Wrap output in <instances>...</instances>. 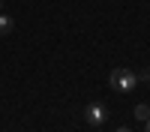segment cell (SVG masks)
Instances as JSON below:
<instances>
[{
  "instance_id": "obj_1",
  "label": "cell",
  "mask_w": 150,
  "mask_h": 132,
  "mask_svg": "<svg viewBox=\"0 0 150 132\" xmlns=\"http://www.w3.org/2000/svg\"><path fill=\"white\" fill-rule=\"evenodd\" d=\"M108 84H111V90H117V93H129V90L138 87V72L120 66V69H114L108 75Z\"/></svg>"
},
{
  "instance_id": "obj_2",
  "label": "cell",
  "mask_w": 150,
  "mask_h": 132,
  "mask_svg": "<svg viewBox=\"0 0 150 132\" xmlns=\"http://www.w3.org/2000/svg\"><path fill=\"white\" fill-rule=\"evenodd\" d=\"M84 120H87L90 126H102L105 120H108V108H105L102 102H90V105L84 108Z\"/></svg>"
},
{
  "instance_id": "obj_3",
  "label": "cell",
  "mask_w": 150,
  "mask_h": 132,
  "mask_svg": "<svg viewBox=\"0 0 150 132\" xmlns=\"http://www.w3.org/2000/svg\"><path fill=\"white\" fill-rule=\"evenodd\" d=\"M12 30H15V21H12L9 15H3V12H0V36H9Z\"/></svg>"
},
{
  "instance_id": "obj_4",
  "label": "cell",
  "mask_w": 150,
  "mask_h": 132,
  "mask_svg": "<svg viewBox=\"0 0 150 132\" xmlns=\"http://www.w3.org/2000/svg\"><path fill=\"white\" fill-rule=\"evenodd\" d=\"M135 117H138L141 123H144V120H150V105H144V102H138V105H135Z\"/></svg>"
},
{
  "instance_id": "obj_5",
  "label": "cell",
  "mask_w": 150,
  "mask_h": 132,
  "mask_svg": "<svg viewBox=\"0 0 150 132\" xmlns=\"http://www.w3.org/2000/svg\"><path fill=\"white\" fill-rule=\"evenodd\" d=\"M144 132H150V120H144Z\"/></svg>"
},
{
  "instance_id": "obj_6",
  "label": "cell",
  "mask_w": 150,
  "mask_h": 132,
  "mask_svg": "<svg viewBox=\"0 0 150 132\" xmlns=\"http://www.w3.org/2000/svg\"><path fill=\"white\" fill-rule=\"evenodd\" d=\"M114 132H129V129H114Z\"/></svg>"
}]
</instances>
